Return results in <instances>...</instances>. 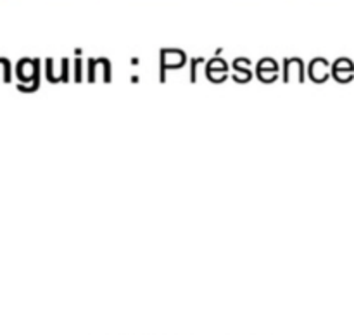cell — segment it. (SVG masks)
Returning <instances> with one entry per match:
<instances>
[{
  "mask_svg": "<svg viewBox=\"0 0 354 335\" xmlns=\"http://www.w3.org/2000/svg\"><path fill=\"white\" fill-rule=\"evenodd\" d=\"M310 76L315 82H325L328 76V62L325 59H315L310 66Z\"/></svg>",
  "mask_w": 354,
  "mask_h": 335,
  "instance_id": "obj_1",
  "label": "cell"
},
{
  "mask_svg": "<svg viewBox=\"0 0 354 335\" xmlns=\"http://www.w3.org/2000/svg\"><path fill=\"white\" fill-rule=\"evenodd\" d=\"M346 69L348 71H354V66L351 64L349 59H341V61H337L334 64V75L339 82H348V79L353 78L351 73H346Z\"/></svg>",
  "mask_w": 354,
  "mask_h": 335,
  "instance_id": "obj_2",
  "label": "cell"
},
{
  "mask_svg": "<svg viewBox=\"0 0 354 335\" xmlns=\"http://www.w3.org/2000/svg\"><path fill=\"white\" fill-rule=\"evenodd\" d=\"M277 64L272 61V59H265V61H261V64H259V78L265 79V82H272L273 78L277 76Z\"/></svg>",
  "mask_w": 354,
  "mask_h": 335,
  "instance_id": "obj_3",
  "label": "cell"
},
{
  "mask_svg": "<svg viewBox=\"0 0 354 335\" xmlns=\"http://www.w3.org/2000/svg\"><path fill=\"white\" fill-rule=\"evenodd\" d=\"M296 73L303 78V64H301L299 59H290V61H287V66H286L287 79L292 78V75H296Z\"/></svg>",
  "mask_w": 354,
  "mask_h": 335,
  "instance_id": "obj_4",
  "label": "cell"
}]
</instances>
